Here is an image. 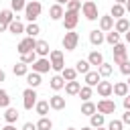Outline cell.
<instances>
[{"instance_id": "1", "label": "cell", "mask_w": 130, "mask_h": 130, "mask_svg": "<svg viewBox=\"0 0 130 130\" xmlns=\"http://www.w3.org/2000/svg\"><path fill=\"white\" fill-rule=\"evenodd\" d=\"M41 10H43L41 2H37V0H30V2H26V8H24V18H26V20H30V22H35V20L39 18Z\"/></svg>"}, {"instance_id": "49", "label": "cell", "mask_w": 130, "mask_h": 130, "mask_svg": "<svg viewBox=\"0 0 130 130\" xmlns=\"http://www.w3.org/2000/svg\"><path fill=\"white\" fill-rule=\"evenodd\" d=\"M2 130H16V128H14V126H12V124H6V126H4V128H2Z\"/></svg>"}, {"instance_id": "52", "label": "cell", "mask_w": 130, "mask_h": 130, "mask_svg": "<svg viewBox=\"0 0 130 130\" xmlns=\"http://www.w3.org/2000/svg\"><path fill=\"white\" fill-rule=\"evenodd\" d=\"M67 2H69V0H57V4H61V6H63V4H67Z\"/></svg>"}, {"instance_id": "13", "label": "cell", "mask_w": 130, "mask_h": 130, "mask_svg": "<svg viewBox=\"0 0 130 130\" xmlns=\"http://www.w3.org/2000/svg\"><path fill=\"white\" fill-rule=\"evenodd\" d=\"M104 41H106V35H104V30H98V28L89 30V43H91V45L100 47V45H102Z\"/></svg>"}, {"instance_id": "50", "label": "cell", "mask_w": 130, "mask_h": 130, "mask_svg": "<svg viewBox=\"0 0 130 130\" xmlns=\"http://www.w3.org/2000/svg\"><path fill=\"white\" fill-rule=\"evenodd\" d=\"M124 8H126V12H130V0H126V4H124Z\"/></svg>"}, {"instance_id": "46", "label": "cell", "mask_w": 130, "mask_h": 130, "mask_svg": "<svg viewBox=\"0 0 130 130\" xmlns=\"http://www.w3.org/2000/svg\"><path fill=\"white\" fill-rule=\"evenodd\" d=\"M122 122L124 124H130V110H126V114L122 116Z\"/></svg>"}, {"instance_id": "17", "label": "cell", "mask_w": 130, "mask_h": 130, "mask_svg": "<svg viewBox=\"0 0 130 130\" xmlns=\"http://www.w3.org/2000/svg\"><path fill=\"white\" fill-rule=\"evenodd\" d=\"M63 14H65V10H63L61 4H53V6L49 8V16H51V20H61Z\"/></svg>"}, {"instance_id": "57", "label": "cell", "mask_w": 130, "mask_h": 130, "mask_svg": "<svg viewBox=\"0 0 130 130\" xmlns=\"http://www.w3.org/2000/svg\"><path fill=\"white\" fill-rule=\"evenodd\" d=\"M67 130H77V128H67Z\"/></svg>"}, {"instance_id": "22", "label": "cell", "mask_w": 130, "mask_h": 130, "mask_svg": "<svg viewBox=\"0 0 130 130\" xmlns=\"http://www.w3.org/2000/svg\"><path fill=\"white\" fill-rule=\"evenodd\" d=\"M87 61H89V65L100 67V65L104 63V55H102L100 51H91V53H89V57H87Z\"/></svg>"}, {"instance_id": "19", "label": "cell", "mask_w": 130, "mask_h": 130, "mask_svg": "<svg viewBox=\"0 0 130 130\" xmlns=\"http://www.w3.org/2000/svg\"><path fill=\"white\" fill-rule=\"evenodd\" d=\"M79 89H81V85H79V81H65V93L67 95H77L79 93Z\"/></svg>"}, {"instance_id": "7", "label": "cell", "mask_w": 130, "mask_h": 130, "mask_svg": "<svg viewBox=\"0 0 130 130\" xmlns=\"http://www.w3.org/2000/svg\"><path fill=\"white\" fill-rule=\"evenodd\" d=\"M112 53H114V63H116V65H122L124 61H128V51H126V45H122V43L114 45Z\"/></svg>"}, {"instance_id": "51", "label": "cell", "mask_w": 130, "mask_h": 130, "mask_svg": "<svg viewBox=\"0 0 130 130\" xmlns=\"http://www.w3.org/2000/svg\"><path fill=\"white\" fill-rule=\"evenodd\" d=\"M4 79H6V73H4L2 69H0V81H4Z\"/></svg>"}, {"instance_id": "40", "label": "cell", "mask_w": 130, "mask_h": 130, "mask_svg": "<svg viewBox=\"0 0 130 130\" xmlns=\"http://www.w3.org/2000/svg\"><path fill=\"white\" fill-rule=\"evenodd\" d=\"M10 106V95L6 89H0V108H8Z\"/></svg>"}, {"instance_id": "10", "label": "cell", "mask_w": 130, "mask_h": 130, "mask_svg": "<svg viewBox=\"0 0 130 130\" xmlns=\"http://www.w3.org/2000/svg\"><path fill=\"white\" fill-rule=\"evenodd\" d=\"M49 69H51V61L47 57H41L32 63V71H37V73H47Z\"/></svg>"}, {"instance_id": "32", "label": "cell", "mask_w": 130, "mask_h": 130, "mask_svg": "<svg viewBox=\"0 0 130 130\" xmlns=\"http://www.w3.org/2000/svg\"><path fill=\"white\" fill-rule=\"evenodd\" d=\"M106 43H110L112 47H114V45H118V43H120V32H116L114 28H112V30H108V35H106Z\"/></svg>"}, {"instance_id": "48", "label": "cell", "mask_w": 130, "mask_h": 130, "mask_svg": "<svg viewBox=\"0 0 130 130\" xmlns=\"http://www.w3.org/2000/svg\"><path fill=\"white\" fill-rule=\"evenodd\" d=\"M6 28H8V24H6V22H2V20H0V32H4V30H6Z\"/></svg>"}, {"instance_id": "38", "label": "cell", "mask_w": 130, "mask_h": 130, "mask_svg": "<svg viewBox=\"0 0 130 130\" xmlns=\"http://www.w3.org/2000/svg\"><path fill=\"white\" fill-rule=\"evenodd\" d=\"M24 32H26L28 37H37V35L41 32V28H39V24H37V22H30V24L24 28Z\"/></svg>"}, {"instance_id": "29", "label": "cell", "mask_w": 130, "mask_h": 130, "mask_svg": "<svg viewBox=\"0 0 130 130\" xmlns=\"http://www.w3.org/2000/svg\"><path fill=\"white\" fill-rule=\"evenodd\" d=\"M12 71H14V75H18V77H26V73H28V65L26 63H16L14 67H12Z\"/></svg>"}, {"instance_id": "47", "label": "cell", "mask_w": 130, "mask_h": 130, "mask_svg": "<svg viewBox=\"0 0 130 130\" xmlns=\"http://www.w3.org/2000/svg\"><path fill=\"white\" fill-rule=\"evenodd\" d=\"M124 108H126V110H130V93H128V95H124Z\"/></svg>"}, {"instance_id": "3", "label": "cell", "mask_w": 130, "mask_h": 130, "mask_svg": "<svg viewBox=\"0 0 130 130\" xmlns=\"http://www.w3.org/2000/svg\"><path fill=\"white\" fill-rule=\"evenodd\" d=\"M37 91H35V87H26L24 91H22V106H24V110H32L35 106H37Z\"/></svg>"}, {"instance_id": "6", "label": "cell", "mask_w": 130, "mask_h": 130, "mask_svg": "<svg viewBox=\"0 0 130 130\" xmlns=\"http://www.w3.org/2000/svg\"><path fill=\"white\" fill-rule=\"evenodd\" d=\"M77 43H79V35L77 32H73V30L65 32V37H63V49L65 51H75Z\"/></svg>"}, {"instance_id": "55", "label": "cell", "mask_w": 130, "mask_h": 130, "mask_svg": "<svg viewBox=\"0 0 130 130\" xmlns=\"http://www.w3.org/2000/svg\"><path fill=\"white\" fill-rule=\"evenodd\" d=\"M81 130H93V128H91V126H83Z\"/></svg>"}, {"instance_id": "4", "label": "cell", "mask_w": 130, "mask_h": 130, "mask_svg": "<svg viewBox=\"0 0 130 130\" xmlns=\"http://www.w3.org/2000/svg\"><path fill=\"white\" fill-rule=\"evenodd\" d=\"M49 57H51V69H55V71H63V69H65L63 53H61L59 49H53V51L49 53Z\"/></svg>"}, {"instance_id": "12", "label": "cell", "mask_w": 130, "mask_h": 130, "mask_svg": "<svg viewBox=\"0 0 130 130\" xmlns=\"http://www.w3.org/2000/svg\"><path fill=\"white\" fill-rule=\"evenodd\" d=\"M114 16L112 14H106V16H100V30H104V32H108V30H112L114 28Z\"/></svg>"}, {"instance_id": "11", "label": "cell", "mask_w": 130, "mask_h": 130, "mask_svg": "<svg viewBox=\"0 0 130 130\" xmlns=\"http://www.w3.org/2000/svg\"><path fill=\"white\" fill-rule=\"evenodd\" d=\"M95 87H98V93H100L102 98H110V95L114 93V85H112L110 81H100Z\"/></svg>"}, {"instance_id": "36", "label": "cell", "mask_w": 130, "mask_h": 130, "mask_svg": "<svg viewBox=\"0 0 130 130\" xmlns=\"http://www.w3.org/2000/svg\"><path fill=\"white\" fill-rule=\"evenodd\" d=\"M98 71H100V75H102V77H110L114 69H112V65H110V63H102V65L98 67Z\"/></svg>"}, {"instance_id": "26", "label": "cell", "mask_w": 130, "mask_h": 130, "mask_svg": "<svg viewBox=\"0 0 130 130\" xmlns=\"http://www.w3.org/2000/svg\"><path fill=\"white\" fill-rule=\"evenodd\" d=\"M95 112H98V106H95L93 102H89V100L83 102V106H81V114H83V116H91V114H95Z\"/></svg>"}, {"instance_id": "5", "label": "cell", "mask_w": 130, "mask_h": 130, "mask_svg": "<svg viewBox=\"0 0 130 130\" xmlns=\"http://www.w3.org/2000/svg\"><path fill=\"white\" fill-rule=\"evenodd\" d=\"M77 22H79V12L65 10V14H63V26H65L67 30H73V28L77 26Z\"/></svg>"}, {"instance_id": "53", "label": "cell", "mask_w": 130, "mask_h": 130, "mask_svg": "<svg viewBox=\"0 0 130 130\" xmlns=\"http://www.w3.org/2000/svg\"><path fill=\"white\" fill-rule=\"evenodd\" d=\"M126 43H128V45H130V30H128V32H126Z\"/></svg>"}, {"instance_id": "44", "label": "cell", "mask_w": 130, "mask_h": 130, "mask_svg": "<svg viewBox=\"0 0 130 130\" xmlns=\"http://www.w3.org/2000/svg\"><path fill=\"white\" fill-rule=\"evenodd\" d=\"M120 71H122L124 75H130V59H128V61H124V63L120 65Z\"/></svg>"}, {"instance_id": "42", "label": "cell", "mask_w": 130, "mask_h": 130, "mask_svg": "<svg viewBox=\"0 0 130 130\" xmlns=\"http://www.w3.org/2000/svg\"><path fill=\"white\" fill-rule=\"evenodd\" d=\"M10 6H12V10H24L26 8V2L24 0H10Z\"/></svg>"}, {"instance_id": "2", "label": "cell", "mask_w": 130, "mask_h": 130, "mask_svg": "<svg viewBox=\"0 0 130 130\" xmlns=\"http://www.w3.org/2000/svg\"><path fill=\"white\" fill-rule=\"evenodd\" d=\"M81 12H83V16H85L87 20H98V18H100V14H98V4L91 2V0H85V2L81 4Z\"/></svg>"}, {"instance_id": "58", "label": "cell", "mask_w": 130, "mask_h": 130, "mask_svg": "<svg viewBox=\"0 0 130 130\" xmlns=\"http://www.w3.org/2000/svg\"><path fill=\"white\" fill-rule=\"evenodd\" d=\"M128 77H130V75H128ZM128 85H130V79H128Z\"/></svg>"}, {"instance_id": "45", "label": "cell", "mask_w": 130, "mask_h": 130, "mask_svg": "<svg viewBox=\"0 0 130 130\" xmlns=\"http://www.w3.org/2000/svg\"><path fill=\"white\" fill-rule=\"evenodd\" d=\"M22 130H39V128H37V124H32V122H26V124L22 126Z\"/></svg>"}, {"instance_id": "41", "label": "cell", "mask_w": 130, "mask_h": 130, "mask_svg": "<svg viewBox=\"0 0 130 130\" xmlns=\"http://www.w3.org/2000/svg\"><path fill=\"white\" fill-rule=\"evenodd\" d=\"M81 4H83L81 0H69V2H67V10H73V12H79V10H81Z\"/></svg>"}, {"instance_id": "43", "label": "cell", "mask_w": 130, "mask_h": 130, "mask_svg": "<svg viewBox=\"0 0 130 130\" xmlns=\"http://www.w3.org/2000/svg\"><path fill=\"white\" fill-rule=\"evenodd\" d=\"M122 128H124V122L122 120H112L108 124V130H122Z\"/></svg>"}, {"instance_id": "16", "label": "cell", "mask_w": 130, "mask_h": 130, "mask_svg": "<svg viewBox=\"0 0 130 130\" xmlns=\"http://www.w3.org/2000/svg\"><path fill=\"white\" fill-rule=\"evenodd\" d=\"M49 106H51L53 110H63V108H65V98L59 95V93H55V95L49 98Z\"/></svg>"}, {"instance_id": "8", "label": "cell", "mask_w": 130, "mask_h": 130, "mask_svg": "<svg viewBox=\"0 0 130 130\" xmlns=\"http://www.w3.org/2000/svg\"><path fill=\"white\" fill-rule=\"evenodd\" d=\"M35 47H37V41H35V37H26V39H22V41L18 43L16 51H18L20 55H24V53H28V51H35Z\"/></svg>"}, {"instance_id": "9", "label": "cell", "mask_w": 130, "mask_h": 130, "mask_svg": "<svg viewBox=\"0 0 130 130\" xmlns=\"http://www.w3.org/2000/svg\"><path fill=\"white\" fill-rule=\"evenodd\" d=\"M95 106H98V112H102V114H114V112H116V102H112V100H108V98L100 100Z\"/></svg>"}, {"instance_id": "30", "label": "cell", "mask_w": 130, "mask_h": 130, "mask_svg": "<svg viewBox=\"0 0 130 130\" xmlns=\"http://www.w3.org/2000/svg\"><path fill=\"white\" fill-rule=\"evenodd\" d=\"M61 75H63L65 81H73V79L77 77V69H75V67H65V69L61 71Z\"/></svg>"}, {"instance_id": "25", "label": "cell", "mask_w": 130, "mask_h": 130, "mask_svg": "<svg viewBox=\"0 0 130 130\" xmlns=\"http://www.w3.org/2000/svg\"><path fill=\"white\" fill-rule=\"evenodd\" d=\"M63 87H65V79H63V75H53V77H51V89L59 91V89H63Z\"/></svg>"}, {"instance_id": "28", "label": "cell", "mask_w": 130, "mask_h": 130, "mask_svg": "<svg viewBox=\"0 0 130 130\" xmlns=\"http://www.w3.org/2000/svg\"><path fill=\"white\" fill-rule=\"evenodd\" d=\"M24 28H26V26H24L20 20H12V22L8 24V30H10L12 35H20V32H24Z\"/></svg>"}, {"instance_id": "15", "label": "cell", "mask_w": 130, "mask_h": 130, "mask_svg": "<svg viewBox=\"0 0 130 130\" xmlns=\"http://www.w3.org/2000/svg\"><path fill=\"white\" fill-rule=\"evenodd\" d=\"M100 81H102V75H100V71H87V73H85V85H91V87H95Z\"/></svg>"}, {"instance_id": "23", "label": "cell", "mask_w": 130, "mask_h": 130, "mask_svg": "<svg viewBox=\"0 0 130 130\" xmlns=\"http://www.w3.org/2000/svg\"><path fill=\"white\" fill-rule=\"evenodd\" d=\"M4 120L8 122V124H14L16 120H18V110L16 108H6V112H4Z\"/></svg>"}, {"instance_id": "14", "label": "cell", "mask_w": 130, "mask_h": 130, "mask_svg": "<svg viewBox=\"0 0 130 130\" xmlns=\"http://www.w3.org/2000/svg\"><path fill=\"white\" fill-rule=\"evenodd\" d=\"M128 93H130V85H128L126 81H118V83H114V95L124 98V95H128Z\"/></svg>"}, {"instance_id": "24", "label": "cell", "mask_w": 130, "mask_h": 130, "mask_svg": "<svg viewBox=\"0 0 130 130\" xmlns=\"http://www.w3.org/2000/svg\"><path fill=\"white\" fill-rule=\"evenodd\" d=\"M110 14H112L116 20H118V18H122V16L126 14V8H124V4H116V2H114V4H112V10H110Z\"/></svg>"}, {"instance_id": "59", "label": "cell", "mask_w": 130, "mask_h": 130, "mask_svg": "<svg viewBox=\"0 0 130 130\" xmlns=\"http://www.w3.org/2000/svg\"><path fill=\"white\" fill-rule=\"evenodd\" d=\"M83 2H85V0H83Z\"/></svg>"}, {"instance_id": "34", "label": "cell", "mask_w": 130, "mask_h": 130, "mask_svg": "<svg viewBox=\"0 0 130 130\" xmlns=\"http://www.w3.org/2000/svg\"><path fill=\"white\" fill-rule=\"evenodd\" d=\"M37 128H39V130H51V128H53V122H51L47 116H41V120L37 122Z\"/></svg>"}, {"instance_id": "20", "label": "cell", "mask_w": 130, "mask_h": 130, "mask_svg": "<svg viewBox=\"0 0 130 130\" xmlns=\"http://www.w3.org/2000/svg\"><path fill=\"white\" fill-rule=\"evenodd\" d=\"M114 30H116V32H128V30H130V22H128V18H124V16L118 18L116 24H114Z\"/></svg>"}, {"instance_id": "54", "label": "cell", "mask_w": 130, "mask_h": 130, "mask_svg": "<svg viewBox=\"0 0 130 130\" xmlns=\"http://www.w3.org/2000/svg\"><path fill=\"white\" fill-rule=\"evenodd\" d=\"M116 4H126V0H114Z\"/></svg>"}, {"instance_id": "56", "label": "cell", "mask_w": 130, "mask_h": 130, "mask_svg": "<svg viewBox=\"0 0 130 130\" xmlns=\"http://www.w3.org/2000/svg\"><path fill=\"white\" fill-rule=\"evenodd\" d=\"M95 130H108V128H104V126H100V128H95Z\"/></svg>"}, {"instance_id": "37", "label": "cell", "mask_w": 130, "mask_h": 130, "mask_svg": "<svg viewBox=\"0 0 130 130\" xmlns=\"http://www.w3.org/2000/svg\"><path fill=\"white\" fill-rule=\"evenodd\" d=\"M91 93H93V91H91V85H83V87L79 89V93H77V95H79L83 102H87V100L91 98Z\"/></svg>"}, {"instance_id": "31", "label": "cell", "mask_w": 130, "mask_h": 130, "mask_svg": "<svg viewBox=\"0 0 130 130\" xmlns=\"http://www.w3.org/2000/svg\"><path fill=\"white\" fill-rule=\"evenodd\" d=\"M49 102L47 100H41V102H37V106H35V110H37V114L39 116H47V112H49Z\"/></svg>"}, {"instance_id": "27", "label": "cell", "mask_w": 130, "mask_h": 130, "mask_svg": "<svg viewBox=\"0 0 130 130\" xmlns=\"http://www.w3.org/2000/svg\"><path fill=\"white\" fill-rule=\"evenodd\" d=\"M104 122H106V120H104V114H102V112L89 116V126H91V128H100V126H104Z\"/></svg>"}, {"instance_id": "21", "label": "cell", "mask_w": 130, "mask_h": 130, "mask_svg": "<svg viewBox=\"0 0 130 130\" xmlns=\"http://www.w3.org/2000/svg\"><path fill=\"white\" fill-rule=\"evenodd\" d=\"M35 51H37V55H39V57H47V55L51 53V51H49V43H47V41H37Z\"/></svg>"}, {"instance_id": "39", "label": "cell", "mask_w": 130, "mask_h": 130, "mask_svg": "<svg viewBox=\"0 0 130 130\" xmlns=\"http://www.w3.org/2000/svg\"><path fill=\"white\" fill-rule=\"evenodd\" d=\"M0 20H2V22H6V24H10V22L14 20L12 10H0Z\"/></svg>"}, {"instance_id": "18", "label": "cell", "mask_w": 130, "mask_h": 130, "mask_svg": "<svg viewBox=\"0 0 130 130\" xmlns=\"http://www.w3.org/2000/svg\"><path fill=\"white\" fill-rule=\"evenodd\" d=\"M41 73H37V71H32V73H26V83H28V87H39L41 85Z\"/></svg>"}, {"instance_id": "35", "label": "cell", "mask_w": 130, "mask_h": 130, "mask_svg": "<svg viewBox=\"0 0 130 130\" xmlns=\"http://www.w3.org/2000/svg\"><path fill=\"white\" fill-rule=\"evenodd\" d=\"M75 69H77V73H87V71H91L89 69V61H83V59H79L77 63H75Z\"/></svg>"}, {"instance_id": "33", "label": "cell", "mask_w": 130, "mask_h": 130, "mask_svg": "<svg viewBox=\"0 0 130 130\" xmlns=\"http://www.w3.org/2000/svg\"><path fill=\"white\" fill-rule=\"evenodd\" d=\"M20 61H22V63H26V65H32V63L37 61V51H28V53L20 55Z\"/></svg>"}]
</instances>
